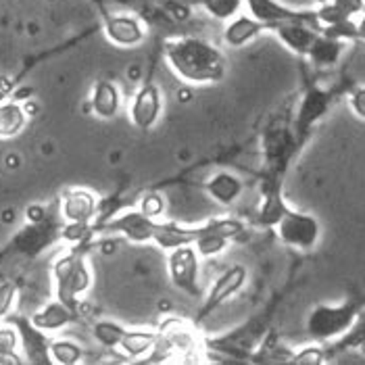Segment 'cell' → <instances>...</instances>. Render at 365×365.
Masks as SVG:
<instances>
[{
  "label": "cell",
  "instance_id": "7",
  "mask_svg": "<svg viewBox=\"0 0 365 365\" xmlns=\"http://www.w3.org/2000/svg\"><path fill=\"white\" fill-rule=\"evenodd\" d=\"M157 222L159 220H150L148 215H144L138 207H132L119 211L117 215L105 220L103 224L96 222V227L98 234H115L134 245H153Z\"/></svg>",
  "mask_w": 365,
  "mask_h": 365
},
{
  "label": "cell",
  "instance_id": "25",
  "mask_svg": "<svg viewBox=\"0 0 365 365\" xmlns=\"http://www.w3.org/2000/svg\"><path fill=\"white\" fill-rule=\"evenodd\" d=\"M365 0H326L322 6L315 9L317 15V26L319 29L326 26H334L340 21L357 19L364 15Z\"/></svg>",
  "mask_w": 365,
  "mask_h": 365
},
{
  "label": "cell",
  "instance_id": "28",
  "mask_svg": "<svg viewBox=\"0 0 365 365\" xmlns=\"http://www.w3.org/2000/svg\"><path fill=\"white\" fill-rule=\"evenodd\" d=\"M24 361L26 359L19 349V332L11 322H6L0 326V365H15Z\"/></svg>",
  "mask_w": 365,
  "mask_h": 365
},
{
  "label": "cell",
  "instance_id": "36",
  "mask_svg": "<svg viewBox=\"0 0 365 365\" xmlns=\"http://www.w3.org/2000/svg\"><path fill=\"white\" fill-rule=\"evenodd\" d=\"M15 299H17V284L11 280L0 282V322H6V317L13 313Z\"/></svg>",
  "mask_w": 365,
  "mask_h": 365
},
{
  "label": "cell",
  "instance_id": "14",
  "mask_svg": "<svg viewBox=\"0 0 365 365\" xmlns=\"http://www.w3.org/2000/svg\"><path fill=\"white\" fill-rule=\"evenodd\" d=\"M58 213L65 224H94L101 213V200L90 188H69L61 197Z\"/></svg>",
  "mask_w": 365,
  "mask_h": 365
},
{
  "label": "cell",
  "instance_id": "32",
  "mask_svg": "<svg viewBox=\"0 0 365 365\" xmlns=\"http://www.w3.org/2000/svg\"><path fill=\"white\" fill-rule=\"evenodd\" d=\"M197 4L211 19L227 24L230 19L242 13L245 0H197Z\"/></svg>",
  "mask_w": 365,
  "mask_h": 365
},
{
  "label": "cell",
  "instance_id": "9",
  "mask_svg": "<svg viewBox=\"0 0 365 365\" xmlns=\"http://www.w3.org/2000/svg\"><path fill=\"white\" fill-rule=\"evenodd\" d=\"M168 274L171 284L192 297L198 299L202 294V286H200V257L197 249L192 245H184L178 247L168 253Z\"/></svg>",
  "mask_w": 365,
  "mask_h": 365
},
{
  "label": "cell",
  "instance_id": "12",
  "mask_svg": "<svg viewBox=\"0 0 365 365\" xmlns=\"http://www.w3.org/2000/svg\"><path fill=\"white\" fill-rule=\"evenodd\" d=\"M245 6L249 9L255 19L263 21L265 26H269V29L286 21H305L311 26H317L315 9H294L280 0H245Z\"/></svg>",
  "mask_w": 365,
  "mask_h": 365
},
{
  "label": "cell",
  "instance_id": "38",
  "mask_svg": "<svg viewBox=\"0 0 365 365\" xmlns=\"http://www.w3.org/2000/svg\"><path fill=\"white\" fill-rule=\"evenodd\" d=\"M357 36H359L361 42H365V15L357 17Z\"/></svg>",
  "mask_w": 365,
  "mask_h": 365
},
{
  "label": "cell",
  "instance_id": "4",
  "mask_svg": "<svg viewBox=\"0 0 365 365\" xmlns=\"http://www.w3.org/2000/svg\"><path fill=\"white\" fill-rule=\"evenodd\" d=\"M247 236V224L238 217H211L197 225L192 247L200 259H213L234 242Z\"/></svg>",
  "mask_w": 365,
  "mask_h": 365
},
{
  "label": "cell",
  "instance_id": "16",
  "mask_svg": "<svg viewBox=\"0 0 365 365\" xmlns=\"http://www.w3.org/2000/svg\"><path fill=\"white\" fill-rule=\"evenodd\" d=\"M161 338L168 342L171 353H198V349L202 346V342L197 338V332L192 328V324H188L182 317H168L163 319V324L157 328Z\"/></svg>",
  "mask_w": 365,
  "mask_h": 365
},
{
  "label": "cell",
  "instance_id": "33",
  "mask_svg": "<svg viewBox=\"0 0 365 365\" xmlns=\"http://www.w3.org/2000/svg\"><path fill=\"white\" fill-rule=\"evenodd\" d=\"M328 351H330L328 344H322V342H313L311 340V344H307V346L292 351V355H290L288 361L297 365H322L328 359Z\"/></svg>",
  "mask_w": 365,
  "mask_h": 365
},
{
  "label": "cell",
  "instance_id": "3",
  "mask_svg": "<svg viewBox=\"0 0 365 365\" xmlns=\"http://www.w3.org/2000/svg\"><path fill=\"white\" fill-rule=\"evenodd\" d=\"M359 311L361 305L357 301H344L338 305L319 303L309 311L305 319V332L313 342L332 344L351 330Z\"/></svg>",
  "mask_w": 365,
  "mask_h": 365
},
{
  "label": "cell",
  "instance_id": "40",
  "mask_svg": "<svg viewBox=\"0 0 365 365\" xmlns=\"http://www.w3.org/2000/svg\"><path fill=\"white\" fill-rule=\"evenodd\" d=\"M364 15H365V9H364Z\"/></svg>",
  "mask_w": 365,
  "mask_h": 365
},
{
  "label": "cell",
  "instance_id": "31",
  "mask_svg": "<svg viewBox=\"0 0 365 365\" xmlns=\"http://www.w3.org/2000/svg\"><path fill=\"white\" fill-rule=\"evenodd\" d=\"M125 326L113 319H98L92 324V338L107 351H117L121 344V338L125 334Z\"/></svg>",
  "mask_w": 365,
  "mask_h": 365
},
{
  "label": "cell",
  "instance_id": "37",
  "mask_svg": "<svg viewBox=\"0 0 365 365\" xmlns=\"http://www.w3.org/2000/svg\"><path fill=\"white\" fill-rule=\"evenodd\" d=\"M349 107L357 119L365 121V86H357L351 94H349Z\"/></svg>",
  "mask_w": 365,
  "mask_h": 365
},
{
  "label": "cell",
  "instance_id": "23",
  "mask_svg": "<svg viewBox=\"0 0 365 365\" xmlns=\"http://www.w3.org/2000/svg\"><path fill=\"white\" fill-rule=\"evenodd\" d=\"M197 236V225H186L180 222H157L153 245L161 251H173L184 245H192Z\"/></svg>",
  "mask_w": 365,
  "mask_h": 365
},
{
  "label": "cell",
  "instance_id": "19",
  "mask_svg": "<svg viewBox=\"0 0 365 365\" xmlns=\"http://www.w3.org/2000/svg\"><path fill=\"white\" fill-rule=\"evenodd\" d=\"M80 319V309H73L69 305H65L63 301H51L46 305H42L38 311L31 313V322L44 330L46 334H56L63 332L65 328H69L71 324H76Z\"/></svg>",
  "mask_w": 365,
  "mask_h": 365
},
{
  "label": "cell",
  "instance_id": "20",
  "mask_svg": "<svg viewBox=\"0 0 365 365\" xmlns=\"http://www.w3.org/2000/svg\"><path fill=\"white\" fill-rule=\"evenodd\" d=\"M269 31V26L255 19L251 13H240L230 19L224 28V44L230 48H245L247 44L255 42L261 34Z\"/></svg>",
  "mask_w": 365,
  "mask_h": 365
},
{
  "label": "cell",
  "instance_id": "26",
  "mask_svg": "<svg viewBox=\"0 0 365 365\" xmlns=\"http://www.w3.org/2000/svg\"><path fill=\"white\" fill-rule=\"evenodd\" d=\"M28 111L19 101L6 98L4 103H0V140L17 138L28 128Z\"/></svg>",
  "mask_w": 365,
  "mask_h": 365
},
{
  "label": "cell",
  "instance_id": "1",
  "mask_svg": "<svg viewBox=\"0 0 365 365\" xmlns=\"http://www.w3.org/2000/svg\"><path fill=\"white\" fill-rule=\"evenodd\" d=\"M169 69L190 86L220 84L225 78L227 63L224 51L198 36H175L163 44Z\"/></svg>",
  "mask_w": 365,
  "mask_h": 365
},
{
  "label": "cell",
  "instance_id": "27",
  "mask_svg": "<svg viewBox=\"0 0 365 365\" xmlns=\"http://www.w3.org/2000/svg\"><path fill=\"white\" fill-rule=\"evenodd\" d=\"M344 44L346 42H340V40L319 34L311 46L307 58L315 69H332L344 53Z\"/></svg>",
  "mask_w": 365,
  "mask_h": 365
},
{
  "label": "cell",
  "instance_id": "24",
  "mask_svg": "<svg viewBox=\"0 0 365 365\" xmlns=\"http://www.w3.org/2000/svg\"><path fill=\"white\" fill-rule=\"evenodd\" d=\"M288 202L284 200L278 182H267L265 190H263V198L257 207V224L263 227H276L280 224V220L288 211Z\"/></svg>",
  "mask_w": 365,
  "mask_h": 365
},
{
  "label": "cell",
  "instance_id": "18",
  "mask_svg": "<svg viewBox=\"0 0 365 365\" xmlns=\"http://www.w3.org/2000/svg\"><path fill=\"white\" fill-rule=\"evenodd\" d=\"M121 107H123V96H121L119 86L113 80H107V78L96 80L92 86V92H90V111H92V115L103 119V121H111L119 115Z\"/></svg>",
  "mask_w": 365,
  "mask_h": 365
},
{
  "label": "cell",
  "instance_id": "17",
  "mask_svg": "<svg viewBox=\"0 0 365 365\" xmlns=\"http://www.w3.org/2000/svg\"><path fill=\"white\" fill-rule=\"evenodd\" d=\"M282 44L299 56L309 55L311 46L315 42V38L319 36V29L305 21H286V24H278L269 29Z\"/></svg>",
  "mask_w": 365,
  "mask_h": 365
},
{
  "label": "cell",
  "instance_id": "6",
  "mask_svg": "<svg viewBox=\"0 0 365 365\" xmlns=\"http://www.w3.org/2000/svg\"><path fill=\"white\" fill-rule=\"evenodd\" d=\"M282 245L297 249L301 253H309L317 247L322 238V224L315 215L299 209H288L280 224L274 227Z\"/></svg>",
  "mask_w": 365,
  "mask_h": 365
},
{
  "label": "cell",
  "instance_id": "15",
  "mask_svg": "<svg viewBox=\"0 0 365 365\" xmlns=\"http://www.w3.org/2000/svg\"><path fill=\"white\" fill-rule=\"evenodd\" d=\"M332 105V92L319 86H311L303 94V101L297 111V136H307L311 128L328 113Z\"/></svg>",
  "mask_w": 365,
  "mask_h": 365
},
{
  "label": "cell",
  "instance_id": "11",
  "mask_svg": "<svg viewBox=\"0 0 365 365\" xmlns=\"http://www.w3.org/2000/svg\"><path fill=\"white\" fill-rule=\"evenodd\" d=\"M163 115V92L155 82H144L130 103V121L136 130L150 132Z\"/></svg>",
  "mask_w": 365,
  "mask_h": 365
},
{
  "label": "cell",
  "instance_id": "22",
  "mask_svg": "<svg viewBox=\"0 0 365 365\" xmlns=\"http://www.w3.org/2000/svg\"><path fill=\"white\" fill-rule=\"evenodd\" d=\"M159 342V330L155 328H128L117 351L130 361H146Z\"/></svg>",
  "mask_w": 365,
  "mask_h": 365
},
{
  "label": "cell",
  "instance_id": "35",
  "mask_svg": "<svg viewBox=\"0 0 365 365\" xmlns=\"http://www.w3.org/2000/svg\"><path fill=\"white\" fill-rule=\"evenodd\" d=\"M319 34H324L328 38H334V40H340V42L359 40V36H357V19H349V21L334 24V26H326V28L319 29Z\"/></svg>",
  "mask_w": 365,
  "mask_h": 365
},
{
  "label": "cell",
  "instance_id": "8",
  "mask_svg": "<svg viewBox=\"0 0 365 365\" xmlns=\"http://www.w3.org/2000/svg\"><path fill=\"white\" fill-rule=\"evenodd\" d=\"M247 280H249V269H247V265L234 263V265L225 267L224 272L215 278V282L209 286V290H207V294H205V299H202V305H200V309H198L195 319H197V322H205V319L211 317L215 311L222 309L232 297H236V294L245 288Z\"/></svg>",
  "mask_w": 365,
  "mask_h": 365
},
{
  "label": "cell",
  "instance_id": "13",
  "mask_svg": "<svg viewBox=\"0 0 365 365\" xmlns=\"http://www.w3.org/2000/svg\"><path fill=\"white\" fill-rule=\"evenodd\" d=\"M103 31L107 40L119 48H136L146 40V26L132 13H105Z\"/></svg>",
  "mask_w": 365,
  "mask_h": 365
},
{
  "label": "cell",
  "instance_id": "30",
  "mask_svg": "<svg viewBox=\"0 0 365 365\" xmlns=\"http://www.w3.org/2000/svg\"><path fill=\"white\" fill-rule=\"evenodd\" d=\"M84 346L71 338H53L51 357L56 365H78L84 361Z\"/></svg>",
  "mask_w": 365,
  "mask_h": 365
},
{
  "label": "cell",
  "instance_id": "29",
  "mask_svg": "<svg viewBox=\"0 0 365 365\" xmlns=\"http://www.w3.org/2000/svg\"><path fill=\"white\" fill-rule=\"evenodd\" d=\"M332 351L338 353H365V309L357 313L355 324L351 326V330L342 338H338L336 342H332L330 346Z\"/></svg>",
  "mask_w": 365,
  "mask_h": 365
},
{
  "label": "cell",
  "instance_id": "39",
  "mask_svg": "<svg viewBox=\"0 0 365 365\" xmlns=\"http://www.w3.org/2000/svg\"><path fill=\"white\" fill-rule=\"evenodd\" d=\"M6 98H9V90H6V88H2V86H0V103H4V101H6Z\"/></svg>",
  "mask_w": 365,
  "mask_h": 365
},
{
  "label": "cell",
  "instance_id": "10",
  "mask_svg": "<svg viewBox=\"0 0 365 365\" xmlns=\"http://www.w3.org/2000/svg\"><path fill=\"white\" fill-rule=\"evenodd\" d=\"M6 322H11L17 332H19V349L21 355L26 359V364L34 365H53V357H51V340L44 330H40L31 317L26 315H9Z\"/></svg>",
  "mask_w": 365,
  "mask_h": 365
},
{
  "label": "cell",
  "instance_id": "2",
  "mask_svg": "<svg viewBox=\"0 0 365 365\" xmlns=\"http://www.w3.org/2000/svg\"><path fill=\"white\" fill-rule=\"evenodd\" d=\"M53 286L55 299L65 305L80 309L82 301L92 288V269L88 265L84 249L69 247V251L58 255L53 263Z\"/></svg>",
  "mask_w": 365,
  "mask_h": 365
},
{
  "label": "cell",
  "instance_id": "5",
  "mask_svg": "<svg viewBox=\"0 0 365 365\" xmlns=\"http://www.w3.org/2000/svg\"><path fill=\"white\" fill-rule=\"evenodd\" d=\"M61 227H63V220L58 222L56 217H51L46 211L40 217L28 220V224L13 236L9 251L24 255V257H38L46 249H51L61 238Z\"/></svg>",
  "mask_w": 365,
  "mask_h": 365
},
{
  "label": "cell",
  "instance_id": "34",
  "mask_svg": "<svg viewBox=\"0 0 365 365\" xmlns=\"http://www.w3.org/2000/svg\"><path fill=\"white\" fill-rule=\"evenodd\" d=\"M138 209H140L144 215H148L150 220H161L165 215V211H168V202H165V198H163L161 192L150 190V192L142 195L140 202H138Z\"/></svg>",
  "mask_w": 365,
  "mask_h": 365
},
{
  "label": "cell",
  "instance_id": "21",
  "mask_svg": "<svg viewBox=\"0 0 365 365\" xmlns=\"http://www.w3.org/2000/svg\"><path fill=\"white\" fill-rule=\"evenodd\" d=\"M205 192L211 200H215L222 207L234 205L245 192V182L240 175L232 171H217L205 182Z\"/></svg>",
  "mask_w": 365,
  "mask_h": 365
}]
</instances>
